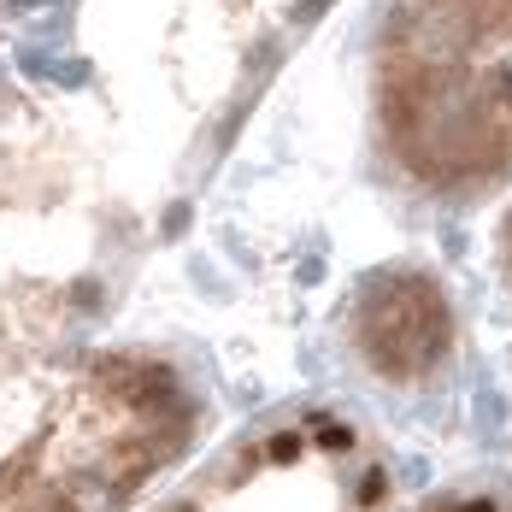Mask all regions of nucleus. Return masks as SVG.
<instances>
[{
  "instance_id": "nucleus-1",
  "label": "nucleus",
  "mask_w": 512,
  "mask_h": 512,
  "mask_svg": "<svg viewBox=\"0 0 512 512\" xmlns=\"http://www.w3.org/2000/svg\"><path fill=\"white\" fill-rule=\"evenodd\" d=\"M177 365L0 312V512H124L195 442Z\"/></svg>"
},
{
  "instance_id": "nucleus-4",
  "label": "nucleus",
  "mask_w": 512,
  "mask_h": 512,
  "mask_svg": "<svg viewBox=\"0 0 512 512\" xmlns=\"http://www.w3.org/2000/svg\"><path fill=\"white\" fill-rule=\"evenodd\" d=\"M354 336L371 371H383L395 383H418V377L442 371L454 354V312L424 271L395 265L359 289Z\"/></svg>"
},
{
  "instance_id": "nucleus-7",
  "label": "nucleus",
  "mask_w": 512,
  "mask_h": 512,
  "mask_svg": "<svg viewBox=\"0 0 512 512\" xmlns=\"http://www.w3.org/2000/svg\"><path fill=\"white\" fill-rule=\"evenodd\" d=\"M501 265H507V277H512V212H507V224H501Z\"/></svg>"
},
{
  "instance_id": "nucleus-5",
  "label": "nucleus",
  "mask_w": 512,
  "mask_h": 512,
  "mask_svg": "<svg viewBox=\"0 0 512 512\" xmlns=\"http://www.w3.org/2000/svg\"><path fill=\"white\" fill-rule=\"evenodd\" d=\"M318 6L324 0H224V12L254 30H289ZM71 24H77V0H0V65L36 71L42 59L65 48Z\"/></svg>"
},
{
  "instance_id": "nucleus-2",
  "label": "nucleus",
  "mask_w": 512,
  "mask_h": 512,
  "mask_svg": "<svg viewBox=\"0 0 512 512\" xmlns=\"http://www.w3.org/2000/svg\"><path fill=\"white\" fill-rule=\"evenodd\" d=\"M371 136L424 201L501 195L512 183V0H383Z\"/></svg>"
},
{
  "instance_id": "nucleus-6",
  "label": "nucleus",
  "mask_w": 512,
  "mask_h": 512,
  "mask_svg": "<svg viewBox=\"0 0 512 512\" xmlns=\"http://www.w3.org/2000/svg\"><path fill=\"white\" fill-rule=\"evenodd\" d=\"M424 512H512V495H495V489H460V495H442Z\"/></svg>"
},
{
  "instance_id": "nucleus-3",
  "label": "nucleus",
  "mask_w": 512,
  "mask_h": 512,
  "mask_svg": "<svg viewBox=\"0 0 512 512\" xmlns=\"http://www.w3.org/2000/svg\"><path fill=\"white\" fill-rule=\"evenodd\" d=\"M389 465L354 418L283 412L236 436L154 512H383Z\"/></svg>"
}]
</instances>
